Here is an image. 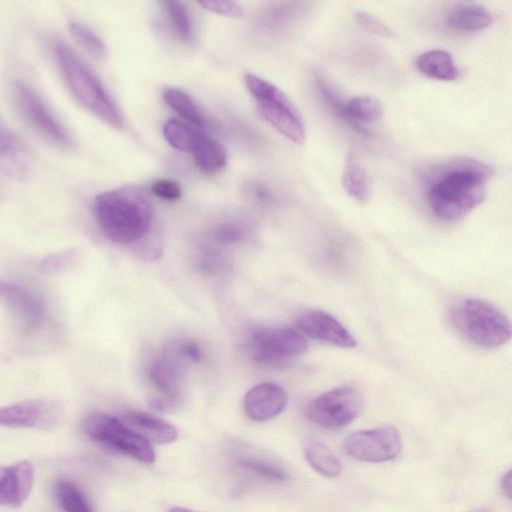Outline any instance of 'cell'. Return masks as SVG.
I'll use <instances>...</instances> for the list:
<instances>
[{
  "label": "cell",
  "instance_id": "obj_5",
  "mask_svg": "<svg viewBox=\"0 0 512 512\" xmlns=\"http://www.w3.org/2000/svg\"><path fill=\"white\" fill-rule=\"evenodd\" d=\"M244 82L256 101L259 115L282 136L302 145L306 139L302 116L284 92L254 74H246Z\"/></svg>",
  "mask_w": 512,
  "mask_h": 512
},
{
  "label": "cell",
  "instance_id": "obj_21",
  "mask_svg": "<svg viewBox=\"0 0 512 512\" xmlns=\"http://www.w3.org/2000/svg\"><path fill=\"white\" fill-rule=\"evenodd\" d=\"M303 453L308 464L319 474L336 478L342 472V464L335 453L322 441L308 438L303 443Z\"/></svg>",
  "mask_w": 512,
  "mask_h": 512
},
{
  "label": "cell",
  "instance_id": "obj_37",
  "mask_svg": "<svg viewBox=\"0 0 512 512\" xmlns=\"http://www.w3.org/2000/svg\"><path fill=\"white\" fill-rule=\"evenodd\" d=\"M501 487L504 494L512 500V469L503 476Z\"/></svg>",
  "mask_w": 512,
  "mask_h": 512
},
{
  "label": "cell",
  "instance_id": "obj_13",
  "mask_svg": "<svg viewBox=\"0 0 512 512\" xmlns=\"http://www.w3.org/2000/svg\"><path fill=\"white\" fill-rule=\"evenodd\" d=\"M0 297L24 330L34 331L41 327L46 314L45 305L29 289L17 283L2 281Z\"/></svg>",
  "mask_w": 512,
  "mask_h": 512
},
{
  "label": "cell",
  "instance_id": "obj_36",
  "mask_svg": "<svg viewBox=\"0 0 512 512\" xmlns=\"http://www.w3.org/2000/svg\"><path fill=\"white\" fill-rule=\"evenodd\" d=\"M72 260L70 254H60L47 258L42 263V269L47 272L59 271L68 266L69 261Z\"/></svg>",
  "mask_w": 512,
  "mask_h": 512
},
{
  "label": "cell",
  "instance_id": "obj_3",
  "mask_svg": "<svg viewBox=\"0 0 512 512\" xmlns=\"http://www.w3.org/2000/svg\"><path fill=\"white\" fill-rule=\"evenodd\" d=\"M53 57L73 97L90 113L111 127L122 129L124 117L101 80L64 42H51Z\"/></svg>",
  "mask_w": 512,
  "mask_h": 512
},
{
  "label": "cell",
  "instance_id": "obj_33",
  "mask_svg": "<svg viewBox=\"0 0 512 512\" xmlns=\"http://www.w3.org/2000/svg\"><path fill=\"white\" fill-rule=\"evenodd\" d=\"M199 4L206 10L227 16L238 18L243 15V9L238 2L229 0H206L199 2Z\"/></svg>",
  "mask_w": 512,
  "mask_h": 512
},
{
  "label": "cell",
  "instance_id": "obj_32",
  "mask_svg": "<svg viewBox=\"0 0 512 512\" xmlns=\"http://www.w3.org/2000/svg\"><path fill=\"white\" fill-rule=\"evenodd\" d=\"M150 191L154 196L165 201H176L182 195L180 184L169 178H159L153 181Z\"/></svg>",
  "mask_w": 512,
  "mask_h": 512
},
{
  "label": "cell",
  "instance_id": "obj_4",
  "mask_svg": "<svg viewBox=\"0 0 512 512\" xmlns=\"http://www.w3.org/2000/svg\"><path fill=\"white\" fill-rule=\"evenodd\" d=\"M458 329L473 343L499 347L512 339V323L492 304L480 299H466L452 311Z\"/></svg>",
  "mask_w": 512,
  "mask_h": 512
},
{
  "label": "cell",
  "instance_id": "obj_1",
  "mask_svg": "<svg viewBox=\"0 0 512 512\" xmlns=\"http://www.w3.org/2000/svg\"><path fill=\"white\" fill-rule=\"evenodd\" d=\"M93 216L108 240L129 245L140 242L150 233L154 213L145 191L138 186L125 185L97 195Z\"/></svg>",
  "mask_w": 512,
  "mask_h": 512
},
{
  "label": "cell",
  "instance_id": "obj_26",
  "mask_svg": "<svg viewBox=\"0 0 512 512\" xmlns=\"http://www.w3.org/2000/svg\"><path fill=\"white\" fill-rule=\"evenodd\" d=\"M160 5L176 38L188 44L193 39V24L186 5L180 1H161Z\"/></svg>",
  "mask_w": 512,
  "mask_h": 512
},
{
  "label": "cell",
  "instance_id": "obj_12",
  "mask_svg": "<svg viewBox=\"0 0 512 512\" xmlns=\"http://www.w3.org/2000/svg\"><path fill=\"white\" fill-rule=\"evenodd\" d=\"M62 408L54 401L33 399L21 401L0 410V424L9 428L50 430L62 419Z\"/></svg>",
  "mask_w": 512,
  "mask_h": 512
},
{
  "label": "cell",
  "instance_id": "obj_16",
  "mask_svg": "<svg viewBox=\"0 0 512 512\" xmlns=\"http://www.w3.org/2000/svg\"><path fill=\"white\" fill-rule=\"evenodd\" d=\"M231 458L240 471L257 480L283 483L289 479L288 471L280 463L245 445L233 446Z\"/></svg>",
  "mask_w": 512,
  "mask_h": 512
},
{
  "label": "cell",
  "instance_id": "obj_24",
  "mask_svg": "<svg viewBox=\"0 0 512 512\" xmlns=\"http://www.w3.org/2000/svg\"><path fill=\"white\" fill-rule=\"evenodd\" d=\"M492 22L491 14L483 6L477 4L461 5L453 9L446 24L457 31H478L485 29Z\"/></svg>",
  "mask_w": 512,
  "mask_h": 512
},
{
  "label": "cell",
  "instance_id": "obj_17",
  "mask_svg": "<svg viewBox=\"0 0 512 512\" xmlns=\"http://www.w3.org/2000/svg\"><path fill=\"white\" fill-rule=\"evenodd\" d=\"M34 481V468L27 460L3 467L0 473V503L8 507L22 505Z\"/></svg>",
  "mask_w": 512,
  "mask_h": 512
},
{
  "label": "cell",
  "instance_id": "obj_18",
  "mask_svg": "<svg viewBox=\"0 0 512 512\" xmlns=\"http://www.w3.org/2000/svg\"><path fill=\"white\" fill-rule=\"evenodd\" d=\"M121 420L148 441L158 444L172 443L178 437L175 426L149 413L127 411L122 414Z\"/></svg>",
  "mask_w": 512,
  "mask_h": 512
},
{
  "label": "cell",
  "instance_id": "obj_15",
  "mask_svg": "<svg viewBox=\"0 0 512 512\" xmlns=\"http://www.w3.org/2000/svg\"><path fill=\"white\" fill-rule=\"evenodd\" d=\"M287 401V393L281 386L262 383L247 391L243 399V409L251 420L264 422L280 414Z\"/></svg>",
  "mask_w": 512,
  "mask_h": 512
},
{
  "label": "cell",
  "instance_id": "obj_7",
  "mask_svg": "<svg viewBox=\"0 0 512 512\" xmlns=\"http://www.w3.org/2000/svg\"><path fill=\"white\" fill-rule=\"evenodd\" d=\"M86 436L103 448L151 464L156 454L150 442L121 419L104 413L88 415L82 422Z\"/></svg>",
  "mask_w": 512,
  "mask_h": 512
},
{
  "label": "cell",
  "instance_id": "obj_31",
  "mask_svg": "<svg viewBox=\"0 0 512 512\" xmlns=\"http://www.w3.org/2000/svg\"><path fill=\"white\" fill-rule=\"evenodd\" d=\"M246 235L245 227L237 222L227 221L214 226L209 237L219 245H232L241 242Z\"/></svg>",
  "mask_w": 512,
  "mask_h": 512
},
{
  "label": "cell",
  "instance_id": "obj_35",
  "mask_svg": "<svg viewBox=\"0 0 512 512\" xmlns=\"http://www.w3.org/2000/svg\"><path fill=\"white\" fill-rule=\"evenodd\" d=\"M358 23L371 33L379 36H392L391 30L378 18L366 12H358L356 14Z\"/></svg>",
  "mask_w": 512,
  "mask_h": 512
},
{
  "label": "cell",
  "instance_id": "obj_22",
  "mask_svg": "<svg viewBox=\"0 0 512 512\" xmlns=\"http://www.w3.org/2000/svg\"><path fill=\"white\" fill-rule=\"evenodd\" d=\"M416 66L422 74L432 79L452 81L459 76V70L452 56L440 49L420 54L416 59Z\"/></svg>",
  "mask_w": 512,
  "mask_h": 512
},
{
  "label": "cell",
  "instance_id": "obj_8",
  "mask_svg": "<svg viewBox=\"0 0 512 512\" xmlns=\"http://www.w3.org/2000/svg\"><path fill=\"white\" fill-rule=\"evenodd\" d=\"M13 99L19 116L34 133L55 148L72 149L74 142L70 133L35 89L17 81Z\"/></svg>",
  "mask_w": 512,
  "mask_h": 512
},
{
  "label": "cell",
  "instance_id": "obj_11",
  "mask_svg": "<svg viewBox=\"0 0 512 512\" xmlns=\"http://www.w3.org/2000/svg\"><path fill=\"white\" fill-rule=\"evenodd\" d=\"M344 452L351 458L370 463L387 462L396 458L402 448L398 430L392 426L359 430L343 442Z\"/></svg>",
  "mask_w": 512,
  "mask_h": 512
},
{
  "label": "cell",
  "instance_id": "obj_2",
  "mask_svg": "<svg viewBox=\"0 0 512 512\" xmlns=\"http://www.w3.org/2000/svg\"><path fill=\"white\" fill-rule=\"evenodd\" d=\"M491 168L481 162L469 161L449 168L428 191L433 213L444 221L462 219L486 196V182Z\"/></svg>",
  "mask_w": 512,
  "mask_h": 512
},
{
  "label": "cell",
  "instance_id": "obj_9",
  "mask_svg": "<svg viewBox=\"0 0 512 512\" xmlns=\"http://www.w3.org/2000/svg\"><path fill=\"white\" fill-rule=\"evenodd\" d=\"M362 403V397L355 388L337 387L313 399L306 408V417L323 428L339 429L358 417Z\"/></svg>",
  "mask_w": 512,
  "mask_h": 512
},
{
  "label": "cell",
  "instance_id": "obj_29",
  "mask_svg": "<svg viewBox=\"0 0 512 512\" xmlns=\"http://www.w3.org/2000/svg\"><path fill=\"white\" fill-rule=\"evenodd\" d=\"M382 115L380 102L369 95L351 98L344 108V117L352 122H375Z\"/></svg>",
  "mask_w": 512,
  "mask_h": 512
},
{
  "label": "cell",
  "instance_id": "obj_6",
  "mask_svg": "<svg viewBox=\"0 0 512 512\" xmlns=\"http://www.w3.org/2000/svg\"><path fill=\"white\" fill-rule=\"evenodd\" d=\"M189 363L170 343L147 366V380L152 389L150 406L157 411H174L183 401L185 369Z\"/></svg>",
  "mask_w": 512,
  "mask_h": 512
},
{
  "label": "cell",
  "instance_id": "obj_14",
  "mask_svg": "<svg viewBox=\"0 0 512 512\" xmlns=\"http://www.w3.org/2000/svg\"><path fill=\"white\" fill-rule=\"evenodd\" d=\"M296 326L309 338L338 347L353 348L356 340L340 321L322 310H309L296 320Z\"/></svg>",
  "mask_w": 512,
  "mask_h": 512
},
{
  "label": "cell",
  "instance_id": "obj_27",
  "mask_svg": "<svg viewBox=\"0 0 512 512\" xmlns=\"http://www.w3.org/2000/svg\"><path fill=\"white\" fill-rule=\"evenodd\" d=\"M162 133L170 146L179 151L191 153L202 130L184 121L171 118L164 123Z\"/></svg>",
  "mask_w": 512,
  "mask_h": 512
},
{
  "label": "cell",
  "instance_id": "obj_38",
  "mask_svg": "<svg viewBox=\"0 0 512 512\" xmlns=\"http://www.w3.org/2000/svg\"><path fill=\"white\" fill-rule=\"evenodd\" d=\"M168 512H198V511H194V510H191L188 508H183V507H172Z\"/></svg>",
  "mask_w": 512,
  "mask_h": 512
},
{
  "label": "cell",
  "instance_id": "obj_23",
  "mask_svg": "<svg viewBox=\"0 0 512 512\" xmlns=\"http://www.w3.org/2000/svg\"><path fill=\"white\" fill-rule=\"evenodd\" d=\"M163 101L186 123L202 130L206 127V118L193 100L185 91L178 88H167L162 93Z\"/></svg>",
  "mask_w": 512,
  "mask_h": 512
},
{
  "label": "cell",
  "instance_id": "obj_25",
  "mask_svg": "<svg viewBox=\"0 0 512 512\" xmlns=\"http://www.w3.org/2000/svg\"><path fill=\"white\" fill-rule=\"evenodd\" d=\"M342 183L347 194L355 201L364 204L370 199V179L353 154L345 161Z\"/></svg>",
  "mask_w": 512,
  "mask_h": 512
},
{
  "label": "cell",
  "instance_id": "obj_20",
  "mask_svg": "<svg viewBox=\"0 0 512 512\" xmlns=\"http://www.w3.org/2000/svg\"><path fill=\"white\" fill-rule=\"evenodd\" d=\"M196 167L205 174L220 172L227 163V153L216 139L202 132L191 152Z\"/></svg>",
  "mask_w": 512,
  "mask_h": 512
},
{
  "label": "cell",
  "instance_id": "obj_19",
  "mask_svg": "<svg viewBox=\"0 0 512 512\" xmlns=\"http://www.w3.org/2000/svg\"><path fill=\"white\" fill-rule=\"evenodd\" d=\"M2 171L10 177L25 175L29 164V151L25 143L10 129L2 127L0 140Z\"/></svg>",
  "mask_w": 512,
  "mask_h": 512
},
{
  "label": "cell",
  "instance_id": "obj_30",
  "mask_svg": "<svg viewBox=\"0 0 512 512\" xmlns=\"http://www.w3.org/2000/svg\"><path fill=\"white\" fill-rule=\"evenodd\" d=\"M69 29L74 39L90 55L97 59H103L107 54V47L104 41L87 25L71 21Z\"/></svg>",
  "mask_w": 512,
  "mask_h": 512
},
{
  "label": "cell",
  "instance_id": "obj_28",
  "mask_svg": "<svg viewBox=\"0 0 512 512\" xmlns=\"http://www.w3.org/2000/svg\"><path fill=\"white\" fill-rule=\"evenodd\" d=\"M54 494L65 512H94L82 490L67 479H58L55 482Z\"/></svg>",
  "mask_w": 512,
  "mask_h": 512
},
{
  "label": "cell",
  "instance_id": "obj_34",
  "mask_svg": "<svg viewBox=\"0 0 512 512\" xmlns=\"http://www.w3.org/2000/svg\"><path fill=\"white\" fill-rule=\"evenodd\" d=\"M176 351L188 363H199L204 357V352L201 346L192 339H178L172 342Z\"/></svg>",
  "mask_w": 512,
  "mask_h": 512
},
{
  "label": "cell",
  "instance_id": "obj_10",
  "mask_svg": "<svg viewBox=\"0 0 512 512\" xmlns=\"http://www.w3.org/2000/svg\"><path fill=\"white\" fill-rule=\"evenodd\" d=\"M308 349L305 338L289 328H262L249 338L253 360L265 365H278L304 354Z\"/></svg>",
  "mask_w": 512,
  "mask_h": 512
}]
</instances>
